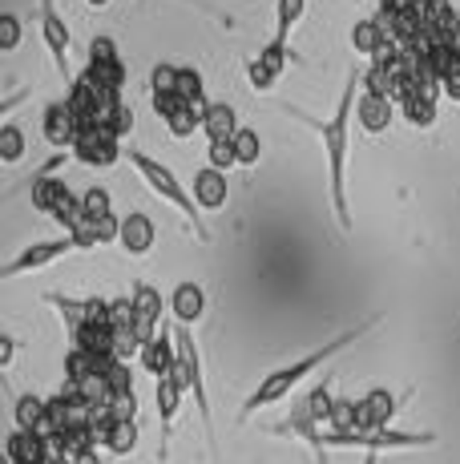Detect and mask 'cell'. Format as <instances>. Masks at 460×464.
Instances as JSON below:
<instances>
[{"instance_id":"obj_21","label":"cell","mask_w":460,"mask_h":464,"mask_svg":"<svg viewBox=\"0 0 460 464\" xmlns=\"http://www.w3.org/2000/svg\"><path fill=\"white\" fill-rule=\"evenodd\" d=\"M202 133H206L210 141H215V138H235V133H238V113H235V105L210 102L206 110H202Z\"/></svg>"},{"instance_id":"obj_5","label":"cell","mask_w":460,"mask_h":464,"mask_svg":"<svg viewBox=\"0 0 460 464\" xmlns=\"http://www.w3.org/2000/svg\"><path fill=\"white\" fill-rule=\"evenodd\" d=\"M174 339H178V363H174V372L182 376L186 392H194L202 428H206V436H210V396H206V383H202V355H198V347H194V335H190V327L186 324H178Z\"/></svg>"},{"instance_id":"obj_2","label":"cell","mask_w":460,"mask_h":464,"mask_svg":"<svg viewBox=\"0 0 460 464\" xmlns=\"http://www.w3.org/2000/svg\"><path fill=\"white\" fill-rule=\"evenodd\" d=\"M376 324H379V315H376V319H368V324H359V327H351V332H343L340 339H331V343H323V347H315V352H307L299 363H287V368H279V372H271V376H263L259 388H254L251 396H246L243 416H238V420H251V416L259 412V408H271V404H279L283 396H291V388H295V383H303L315 368H323V363L331 360V355H340L343 347L356 343V339L364 335V332H371Z\"/></svg>"},{"instance_id":"obj_3","label":"cell","mask_w":460,"mask_h":464,"mask_svg":"<svg viewBox=\"0 0 460 464\" xmlns=\"http://www.w3.org/2000/svg\"><path fill=\"white\" fill-rule=\"evenodd\" d=\"M126 158H129V166H134L138 174H141V182H146L162 202L178 207L186 218L194 222V230H198L202 243H210V230H206V222H202V214H198V210H202V207H198V198H194V194H186V186L178 182V174H174L170 166H162L158 158L141 154V150H126Z\"/></svg>"},{"instance_id":"obj_7","label":"cell","mask_w":460,"mask_h":464,"mask_svg":"<svg viewBox=\"0 0 460 464\" xmlns=\"http://www.w3.org/2000/svg\"><path fill=\"white\" fill-rule=\"evenodd\" d=\"M121 154H126V150H121V138H113L105 126H85L81 133H77V141H73V158L81 166L105 169V166L118 162Z\"/></svg>"},{"instance_id":"obj_18","label":"cell","mask_w":460,"mask_h":464,"mask_svg":"<svg viewBox=\"0 0 460 464\" xmlns=\"http://www.w3.org/2000/svg\"><path fill=\"white\" fill-rule=\"evenodd\" d=\"M396 416V396L388 388H371L364 400H359V428H388ZM356 432V428H351Z\"/></svg>"},{"instance_id":"obj_13","label":"cell","mask_w":460,"mask_h":464,"mask_svg":"<svg viewBox=\"0 0 460 464\" xmlns=\"http://www.w3.org/2000/svg\"><path fill=\"white\" fill-rule=\"evenodd\" d=\"M396 118V97L392 93H371V89H359V102H356V121L368 133H384Z\"/></svg>"},{"instance_id":"obj_27","label":"cell","mask_w":460,"mask_h":464,"mask_svg":"<svg viewBox=\"0 0 460 464\" xmlns=\"http://www.w3.org/2000/svg\"><path fill=\"white\" fill-rule=\"evenodd\" d=\"M101 376H105V383H110V392H113V404L134 396V372H129V360H113Z\"/></svg>"},{"instance_id":"obj_46","label":"cell","mask_w":460,"mask_h":464,"mask_svg":"<svg viewBox=\"0 0 460 464\" xmlns=\"http://www.w3.org/2000/svg\"><path fill=\"white\" fill-rule=\"evenodd\" d=\"M65 464H101V460H97V449H85V452H77V457H69Z\"/></svg>"},{"instance_id":"obj_42","label":"cell","mask_w":460,"mask_h":464,"mask_svg":"<svg viewBox=\"0 0 460 464\" xmlns=\"http://www.w3.org/2000/svg\"><path fill=\"white\" fill-rule=\"evenodd\" d=\"M113 133V138H126L129 130H134V110H129V105H118V113H113L110 118V126H105Z\"/></svg>"},{"instance_id":"obj_34","label":"cell","mask_w":460,"mask_h":464,"mask_svg":"<svg viewBox=\"0 0 460 464\" xmlns=\"http://www.w3.org/2000/svg\"><path fill=\"white\" fill-rule=\"evenodd\" d=\"M235 150H238V166H254V162H259V154H263L259 130L238 126V133H235Z\"/></svg>"},{"instance_id":"obj_30","label":"cell","mask_w":460,"mask_h":464,"mask_svg":"<svg viewBox=\"0 0 460 464\" xmlns=\"http://www.w3.org/2000/svg\"><path fill=\"white\" fill-rule=\"evenodd\" d=\"M166 130L174 133V138H194V133L202 130V110H194V105H182L178 113H170V118H166Z\"/></svg>"},{"instance_id":"obj_24","label":"cell","mask_w":460,"mask_h":464,"mask_svg":"<svg viewBox=\"0 0 460 464\" xmlns=\"http://www.w3.org/2000/svg\"><path fill=\"white\" fill-rule=\"evenodd\" d=\"M182 392H186V383L178 372H170V376H162L158 380V412H162V424L170 428L174 424V416H178V408H182Z\"/></svg>"},{"instance_id":"obj_25","label":"cell","mask_w":460,"mask_h":464,"mask_svg":"<svg viewBox=\"0 0 460 464\" xmlns=\"http://www.w3.org/2000/svg\"><path fill=\"white\" fill-rule=\"evenodd\" d=\"M400 110H404V118H408V126L416 130H428V126H436V97H428V93H408L400 102Z\"/></svg>"},{"instance_id":"obj_10","label":"cell","mask_w":460,"mask_h":464,"mask_svg":"<svg viewBox=\"0 0 460 464\" xmlns=\"http://www.w3.org/2000/svg\"><path fill=\"white\" fill-rule=\"evenodd\" d=\"M41 37H45V49L53 57V65H57V73L65 77L69 73V24L65 16L57 13V5L53 0H41Z\"/></svg>"},{"instance_id":"obj_47","label":"cell","mask_w":460,"mask_h":464,"mask_svg":"<svg viewBox=\"0 0 460 464\" xmlns=\"http://www.w3.org/2000/svg\"><path fill=\"white\" fill-rule=\"evenodd\" d=\"M364 464H379V452H364Z\"/></svg>"},{"instance_id":"obj_32","label":"cell","mask_w":460,"mask_h":464,"mask_svg":"<svg viewBox=\"0 0 460 464\" xmlns=\"http://www.w3.org/2000/svg\"><path fill=\"white\" fill-rule=\"evenodd\" d=\"M24 158V133H21V126H13V121H5L0 126V162H21Z\"/></svg>"},{"instance_id":"obj_15","label":"cell","mask_w":460,"mask_h":464,"mask_svg":"<svg viewBox=\"0 0 460 464\" xmlns=\"http://www.w3.org/2000/svg\"><path fill=\"white\" fill-rule=\"evenodd\" d=\"M424 29L432 33L436 44H456L460 41V13L453 0H424Z\"/></svg>"},{"instance_id":"obj_44","label":"cell","mask_w":460,"mask_h":464,"mask_svg":"<svg viewBox=\"0 0 460 464\" xmlns=\"http://www.w3.org/2000/svg\"><path fill=\"white\" fill-rule=\"evenodd\" d=\"M440 89H445V97H453V102H460V73L440 77Z\"/></svg>"},{"instance_id":"obj_4","label":"cell","mask_w":460,"mask_h":464,"mask_svg":"<svg viewBox=\"0 0 460 464\" xmlns=\"http://www.w3.org/2000/svg\"><path fill=\"white\" fill-rule=\"evenodd\" d=\"M436 432H396V428H356V432H335L323 428L320 436V457L323 449H364V452H400V449H432Z\"/></svg>"},{"instance_id":"obj_26","label":"cell","mask_w":460,"mask_h":464,"mask_svg":"<svg viewBox=\"0 0 460 464\" xmlns=\"http://www.w3.org/2000/svg\"><path fill=\"white\" fill-rule=\"evenodd\" d=\"M45 416H49V400L33 396H16V428H29V432H45Z\"/></svg>"},{"instance_id":"obj_12","label":"cell","mask_w":460,"mask_h":464,"mask_svg":"<svg viewBox=\"0 0 460 464\" xmlns=\"http://www.w3.org/2000/svg\"><path fill=\"white\" fill-rule=\"evenodd\" d=\"M134 332L141 343H149V339L162 332V295L149 283H138L134 287Z\"/></svg>"},{"instance_id":"obj_39","label":"cell","mask_w":460,"mask_h":464,"mask_svg":"<svg viewBox=\"0 0 460 464\" xmlns=\"http://www.w3.org/2000/svg\"><path fill=\"white\" fill-rule=\"evenodd\" d=\"M110 327L113 332L134 327V299H110Z\"/></svg>"},{"instance_id":"obj_41","label":"cell","mask_w":460,"mask_h":464,"mask_svg":"<svg viewBox=\"0 0 460 464\" xmlns=\"http://www.w3.org/2000/svg\"><path fill=\"white\" fill-rule=\"evenodd\" d=\"M90 61H93V65H110V61H121L113 37H93V41H90Z\"/></svg>"},{"instance_id":"obj_43","label":"cell","mask_w":460,"mask_h":464,"mask_svg":"<svg viewBox=\"0 0 460 464\" xmlns=\"http://www.w3.org/2000/svg\"><path fill=\"white\" fill-rule=\"evenodd\" d=\"M424 0H379V13L384 16H396V13H412V8H420Z\"/></svg>"},{"instance_id":"obj_9","label":"cell","mask_w":460,"mask_h":464,"mask_svg":"<svg viewBox=\"0 0 460 464\" xmlns=\"http://www.w3.org/2000/svg\"><path fill=\"white\" fill-rule=\"evenodd\" d=\"M93 436H97V449H110L113 457H129L138 449V424L134 416H113V412H101L93 424Z\"/></svg>"},{"instance_id":"obj_17","label":"cell","mask_w":460,"mask_h":464,"mask_svg":"<svg viewBox=\"0 0 460 464\" xmlns=\"http://www.w3.org/2000/svg\"><path fill=\"white\" fill-rule=\"evenodd\" d=\"M154 238H158V230H154V222H149V214H141V210H129L126 218H121V235H118V243H121V251L126 255H149V246H154Z\"/></svg>"},{"instance_id":"obj_31","label":"cell","mask_w":460,"mask_h":464,"mask_svg":"<svg viewBox=\"0 0 460 464\" xmlns=\"http://www.w3.org/2000/svg\"><path fill=\"white\" fill-rule=\"evenodd\" d=\"M85 77H93L97 85H105V89H118L121 93V85H126V61H110V65H85Z\"/></svg>"},{"instance_id":"obj_22","label":"cell","mask_w":460,"mask_h":464,"mask_svg":"<svg viewBox=\"0 0 460 464\" xmlns=\"http://www.w3.org/2000/svg\"><path fill=\"white\" fill-rule=\"evenodd\" d=\"M73 347H85L93 355H113V327L110 324H77Z\"/></svg>"},{"instance_id":"obj_45","label":"cell","mask_w":460,"mask_h":464,"mask_svg":"<svg viewBox=\"0 0 460 464\" xmlns=\"http://www.w3.org/2000/svg\"><path fill=\"white\" fill-rule=\"evenodd\" d=\"M16 355V339H0V368H8Z\"/></svg>"},{"instance_id":"obj_48","label":"cell","mask_w":460,"mask_h":464,"mask_svg":"<svg viewBox=\"0 0 460 464\" xmlns=\"http://www.w3.org/2000/svg\"><path fill=\"white\" fill-rule=\"evenodd\" d=\"M85 5H90V8H105V5H110V0H85Z\"/></svg>"},{"instance_id":"obj_23","label":"cell","mask_w":460,"mask_h":464,"mask_svg":"<svg viewBox=\"0 0 460 464\" xmlns=\"http://www.w3.org/2000/svg\"><path fill=\"white\" fill-rule=\"evenodd\" d=\"M388 37H392V33H388L384 16H376V21H356V29H351V49L364 53V57H376V49Z\"/></svg>"},{"instance_id":"obj_49","label":"cell","mask_w":460,"mask_h":464,"mask_svg":"<svg viewBox=\"0 0 460 464\" xmlns=\"http://www.w3.org/2000/svg\"><path fill=\"white\" fill-rule=\"evenodd\" d=\"M456 53H460V41H456Z\"/></svg>"},{"instance_id":"obj_36","label":"cell","mask_w":460,"mask_h":464,"mask_svg":"<svg viewBox=\"0 0 460 464\" xmlns=\"http://www.w3.org/2000/svg\"><path fill=\"white\" fill-rule=\"evenodd\" d=\"M206 158H210V166H218V169H235V166H238L235 138H215V141L206 146Z\"/></svg>"},{"instance_id":"obj_33","label":"cell","mask_w":460,"mask_h":464,"mask_svg":"<svg viewBox=\"0 0 460 464\" xmlns=\"http://www.w3.org/2000/svg\"><path fill=\"white\" fill-rule=\"evenodd\" d=\"M327 428H335V432H351V428H359V400H335L331 416H327Z\"/></svg>"},{"instance_id":"obj_29","label":"cell","mask_w":460,"mask_h":464,"mask_svg":"<svg viewBox=\"0 0 460 464\" xmlns=\"http://www.w3.org/2000/svg\"><path fill=\"white\" fill-rule=\"evenodd\" d=\"M178 93L186 97V105H194V110H206V105H210L198 69H178Z\"/></svg>"},{"instance_id":"obj_8","label":"cell","mask_w":460,"mask_h":464,"mask_svg":"<svg viewBox=\"0 0 460 464\" xmlns=\"http://www.w3.org/2000/svg\"><path fill=\"white\" fill-rule=\"evenodd\" d=\"M291 61V41H279L271 37L267 44L259 49V57L246 65V77H251V89H259V93H267V89H275V82L283 77V69H287Z\"/></svg>"},{"instance_id":"obj_28","label":"cell","mask_w":460,"mask_h":464,"mask_svg":"<svg viewBox=\"0 0 460 464\" xmlns=\"http://www.w3.org/2000/svg\"><path fill=\"white\" fill-rule=\"evenodd\" d=\"M303 8H307V0H279L275 5V37L279 41H291V29L303 21Z\"/></svg>"},{"instance_id":"obj_37","label":"cell","mask_w":460,"mask_h":464,"mask_svg":"<svg viewBox=\"0 0 460 464\" xmlns=\"http://www.w3.org/2000/svg\"><path fill=\"white\" fill-rule=\"evenodd\" d=\"M149 102H154V113L158 118H170V113H178L182 105H186V97L178 93V89H162V93H149Z\"/></svg>"},{"instance_id":"obj_14","label":"cell","mask_w":460,"mask_h":464,"mask_svg":"<svg viewBox=\"0 0 460 464\" xmlns=\"http://www.w3.org/2000/svg\"><path fill=\"white\" fill-rule=\"evenodd\" d=\"M174 363H178V339L166 332V324H162V332L149 339V343H141V368L154 380H162L174 372Z\"/></svg>"},{"instance_id":"obj_6","label":"cell","mask_w":460,"mask_h":464,"mask_svg":"<svg viewBox=\"0 0 460 464\" xmlns=\"http://www.w3.org/2000/svg\"><path fill=\"white\" fill-rule=\"evenodd\" d=\"M69 251H81V246H77V238L69 235V230H65L61 238H45V243H33V246H24V251L13 258V263L0 266V279H16V275H29V271H41V266H53L57 258H65Z\"/></svg>"},{"instance_id":"obj_19","label":"cell","mask_w":460,"mask_h":464,"mask_svg":"<svg viewBox=\"0 0 460 464\" xmlns=\"http://www.w3.org/2000/svg\"><path fill=\"white\" fill-rule=\"evenodd\" d=\"M194 198L202 210H223L226 207V169L206 166L194 174Z\"/></svg>"},{"instance_id":"obj_40","label":"cell","mask_w":460,"mask_h":464,"mask_svg":"<svg viewBox=\"0 0 460 464\" xmlns=\"http://www.w3.org/2000/svg\"><path fill=\"white\" fill-rule=\"evenodd\" d=\"M162 89H178V65H154V73H149V93H162Z\"/></svg>"},{"instance_id":"obj_11","label":"cell","mask_w":460,"mask_h":464,"mask_svg":"<svg viewBox=\"0 0 460 464\" xmlns=\"http://www.w3.org/2000/svg\"><path fill=\"white\" fill-rule=\"evenodd\" d=\"M41 133H45L49 146L73 150L77 133H81V118L73 113V105H69V102H49L45 105V118H41Z\"/></svg>"},{"instance_id":"obj_38","label":"cell","mask_w":460,"mask_h":464,"mask_svg":"<svg viewBox=\"0 0 460 464\" xmlns=\"http://www.w3.org/2000/svg\"><path fill=\"white\" fill-rule=\"evenodd\" d=\"M16 44H21V16H16V13H5V16H0V49L13 53Z\"/></svg>"},{"instance_id":"obj_35","label":"cell","mask_w":460,"mask_h":464,"mask_svg":"<svg viewBox=\"0 0 460 464\" xmlns=\"http://www.w3.org/2000/svg\"><path fill=\"white\" fill-rule=\"evenodd\" d=\"M81 207H85V218L97 222V218H105V214H113V198L105 186H90V190L81 194Z\"/></svg>"},{"instance_id":"obj_20","label":"cell","mask_w":460,"mask_h":464,"mask_svg":"<svg viewBox=\"0 0 460 464\" xmlns=\"http://www.w3.org/2000/svg\"><path fill=\"white\" fill-rule=\"evenodd\" d=\"M69 186H65V178H57V174H33V207H37L41 214H53L61 207V202L69 198Z\"/></svg>"},{"instance_id":"obj_1","label":"cell","mask_w":460,"mask_h":464,"mask_svg":"<svg viewBox=\"0 0 460 464\" xmlns=\"http://www.w3.org/2000/svg\"><path fill=\"white\" fill-rule=\"evenodd\" d=\"M356 85H359V77L351 73L348 85H343V93H340V105H335V113H331L327 121L311 118V113H303V110H287L291 118H299L307 130L320 133L323 154H327V182H331V207H335V218H340L343 230H351V207H348V150H351V113H356V102H359Z\"/></svg>"},{"instance_id":"obj_16","label":"cell","mask_w":460,"mask_h":464,"mask_svg":"<svg viewBox=\"0 0 460 464\" xmlns=\"http://www.w3.org/2000/svg\"><path fill=\"white\" fill-rule=\"evenodd\" d=\"M170 315H174V324H186V327H194L202 315H206V291L198 287V283H178V287L170 291Z\"/></svg>"}]
</instances>
